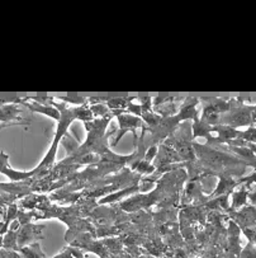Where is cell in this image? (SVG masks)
<instances>
[{
	"instance_id": "6da1fadb",
	"label": "cell",
	"mask_w": 256,
	"mask_h": 258,
	"mask_svg": "<svg viewBox=\"0 0 256 258\" xmlns=\"http://www.w3.org/2000/svg\"><path fill=\"white\" fill-rule=\"evenodd\" d=\"M252 109L253 106H247V104L241 103L240 106L235 107L227 113H225L221 117L219 122L225 123L226 126L230 127H238V126H248L253 125V117H252Z\"/></svg>"
},
{
	"instance_id": "52a82bcc",
	"label": "cell",
	"mask_w": 256,
	"mask_h": 258,
	"mask_svg": "<svg viewBox=\"0 0 256 258\" xmlns=\"http://www.w3.org/2000/svg\"><path fill=\"white\" fill-rule=\"evenodd\" d=\"M52 258H84V255H82V253L80 250L72 249V248H66L62 253H60V254Z\"/></svg>"
},
{
	"instance_id": "3957f363",
	"label": "cell",
	"mask_w": 256,
	"mask_h": 258,
	"mask_svg": "<svg viewBox=\"0 0 256 258\" xmlns=\"http://www.w3.org/2000/svg\"><path fill=\"white\" fill-rule=\"evenodd\" d=\"M21 112L22 111L17 107L16 103L0 104V123H3V127L4 126L27 123L24 122V120L19 117Z\"/></svg>"
},
{
	"instance_id": "30bf717a",
	"label": "cell",
	"mask_w": 256,
	"mask_h": 258,
	"mask_svg": "<svg viewBox=\"0 0 256 258\" xmlns=\"http://www.w3.org/2000/svg\"><path fill=\"white\" fill-rule=\"evenodd\" d=\"M243 234L246 235L250 243H252L253 245H256V226L255 228H245L242 229Z\"/></svg>"
},
{
	"instance_id": "7c38bea8",
	"label": "cell",
	"mask_w": 256,
	"mask_h": 258,
	"mask_svg": "<svg viewBox=\"0 0 256 258\" xmlns=\"http://www.w3.org/2000/svg\"><path fill=\"white\" fill-rule=\"evenodd\" d=\"M253 194H256V189H255V191H253Z\"/></svg>"
},
{
	"instance_id": "9c48e42d",
	"label": "cell",
	"mask_w": 256,
	"mask_h": 258,
	"mask_svg": "<svg viewBox=\"0 0 256 258\" xmlns=\"http://www.w3.org/2000/svg\"><path fill=\"white\" fill-rule=\"evenodd\" d=\"M238 183L242 184V186H245L247 189L250 188L252 184H256V170L253 172V173H251L250 176L243 177V178L238 179Z\"/></svg>"
},
{
	"instance_id": "ba28073f",
	"label": "cell",
	"mask_w": 256,
	"mask_h": 258,
	"mask_svg": "<svg viewBox=\"0 0 256 258\" xmlns=\"http://www.w3.org/2000/svg\"><path fill=\"white\" fill-rule=\"evenodd\" d=\"M240 258H256V245L248 243L240 253Z\"/></svg>"
},
{
	"instance_id": "7a4b0ae2",
	"label": "cell",
	"mask_w": 256,
	"mask_h": 258,
	"mask_svg": "<svg viewBox=\"0 0 256 258\" xmlns=\"http://www.w3.org/2000/svg\"><path fill=\"white\" fill-rule=\"evenodd\" d=\"M45 225H33V224H23L18 229V250L21 248L31 245L37 242V239H42L43 233L42 230L45 229Z\"/></svg>"
},
{
	"instance_id": "8992f818",
	"label": "cell",
	"mask_w": 256,
	"mask_h": 258,
	"mask_svg": "<svg viewBox=\"0 0 256 258\" xmlns=\"http://www.w3.org/2000/svg\"><path fill=\"white\" fill-rule=\"evenodd\" d=\"M19 196H16V195H8V194H3L0 195V215H4V213L7 210V206L12 205V204H14V201H16L17 199H18Z\"/></svg>"
},
{
	"instance_id": "5b68a950",
	"label": "cell",
	"mask_w": 256,
	"mask_h": 258,
	"mask_svg": "<svg viewBox=\"0 0 256 258\" xmlns=\"http://www.w3.org/2000/svg\"><path fill=\"white\" fill-rule=\"evenodd\" d=\"M18 252L22 255V258H47V255L42 252L37 242L31 245H27L24 248H21Z\"/></svg>"
},
{
	"instance_id": "8fae6325",
	"label": "cell",
	"mask_w": 256,
	"mask_h": 258,
	"mask_svg": "<svg viewBox=\"0 0 256 258\" xmlns=\"http://www.w3.org/2000/svg\"><path fill=\"white\" fill-rule=\"evenodd\" d=\"M248 200H250L251 205L256 208V194H253V192H248Z\"/></svg>"
},
{
	"instance_id": "277c9868",
	"label": "cell",
	"mask_w": 256,
	"mask_h": 258,
	"mask_svg": "<svg viewBox=\"0 0 256 258\" xmlns=\"http://www.w3.org/2000/svg\"><path fill=\"white\" fill-rule=\"evenodd\" d=\"M248 189L245 186L241 187L240 189L235 191L232 194V206L230 208V211H236L242 209L243 206L247 205L248 200Z\"/></svg>"
}]
</instances>
